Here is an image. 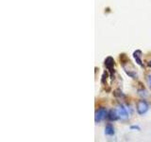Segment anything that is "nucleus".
Masks as SVG:
<instances>
[{
  "label": "nucleus",
  "instance_id": "obj_11",
  "mask_svg": "<svg viewBox=\"0 0 151 142\" xmlns=\"http://www.w3.org/2000/svg\"><path fill=\"white\" fill-rule=\"evenodd\" d=\"M138 92H139V95H141V96H143V95H145V96H146V91L145 89H142V90H138Z\"/></svg>",
  "mask_w": 151,
  "mask_h": 142
},
{
  "label": "nucleus",
  "instance_id": "obj_2",
  "mask_svg": "<svg viewBox=\"0 0 151 142\" xmlns=\"http://www.w3.org/2000/svg\"><path fill=\"white\" fill-rule=\"evenodd\" d=\"M104 64H105V67L107 71L110 74V78L111 80L114 79V75H115V68H114V59L111 56H108L107 58L104 61Z\"/></svg>",
  "mask_w": 151,
  "mask_h": 142
},
{
  "label": "nucleus",
  "instance_id": "obj_13",
  "mask_svg": "<svg viewBox=\"0 0 151 142\" xmlns=\"http://www.w3.org/2000/svg\"><path fill=\"white\" fill-rule=\"evenodd\" d=\"M148 66H150V67H151V61L148 62Z\"/></svg>",
  "mask_w": 151,
  "mask_h": 142
},
{
  "label": "nucleus",
  "instance_id": "obj_10",
  "mask_svg": "<svg viewBox=\"0 0 151 142\" xmlns=\"http://www.w3.org/2000/svg\"><path fill=\"white\" fill-rule=\"evenodd\" d=\"M130 130H137V131H140L141 128L138 125H131L130 126Z\"/></svg>",
  "mask_w": 151,
  "mask_h": 142
},
{
  "label": "nucleus",
  "instance_id": "obj_3",
  "mask_svg": "<svg viewBox=\"0 0 151 142\" xmlns=\"http://www.w3.org/2000/svg\"><path fill=\"white\" fill-rule=\"evenodd\" d=\"M149 110V103L145 101V99H140L136 103V111L138 115L143 116L146 114Z\"/></svg>",
  "mask_w": 151,
  "mask_h": 142
},
{
  "label": "nucleus",
  "instance_id": "obj_12",
  "mask_svg": "<svg viewBox=\"0 0 151 142\" xmlns=\"http://www.w3.org/2000/svg\"><path fill=\"white\" fill-rule=\"evenodd\" d=\"M147 83L149 84V86L151 87V74L147 75Z\"/></svg>",
  "mask_w": 151,
  "mask_h": 142
},
{
  "label": "nucleus",
  "instance_id": "obj_8",
  "mask_svg": "<svg viewBox=\"0 0 151 142\" xmlns=\"http://www.w3.org/2000/svg\"><path fill=\"white\" fill-rule=\"evenodd\" d=\"M115 134V131H114V127H113L111 123H108L105 127V135H109V136H111Z\"/></svg>",
  "mask_w": 151,
  "mask_h": 142
},
{
  "label": "nucleus",
  "instance_id": "obj_7",
  "mask_svg": "<svg viewBox=\"0 0 151 142\" xmlns=\"http://www.w3.org/2000/svg\"><path fill=\"white\" fill-rule=\"evenodd\" d=\"M107 118L110 121H116L118 120H120L119 118V115H118V113L116 111V109H111L108 112V115H107Z\"/></svg>",
  "mask_w": 151,
  "mask_h": 142
},
{
  "label": "nucleus",
  "instance_id": "obj_1",
  "mask_svg": "<svg viewBox=\"0 0 151 142\" xmlns=\"http://www.w3.org/2000/svg\"><path fill=\"white\" fill-rule=\"evenodd\" d=\"M119 59L121 62V65L124 71L127 73V76H129L132 79H137V72L134 68V65L131 64L129 59L127 58V56L125 53H122L119 56Z\"/></svg>",
  "mask_w": 151,
  "mask_h": 142
},
{
  "label": "nucleus",
  "instance_id": "obj_5",
  "mask_svg": "<svg viewBox=\"0 0 151 142\" xmlns=\"http://www.w3.org/2000/svg\"><path fill=\"white\" fill-rule=\"evenodd\" d=\"M116 111L119 115V118L121 120H127L129 118V112H127V109L123 105V104H119L117 107H116Z\"/></svg>",
  "mask_w": 151,
  "mask_h": 142
},
{
  "label": "nucleus",
  "instance_id": "obj_6",
  "mask_svg": "<svg viewBox=\"0 0 151 142\" xmlns=\"http://www.w3.org/2000/svg\"><path fill=\"white\" fill-rule=\"evenodd\" d=\"M133 58L136 62V64L140 65L141 67H144V64H143V61H142V56H143V52L140 49H136L135 51H133Z\"/></svg>",
  "mask_w": 151,
  "mask_h": 142
},
{
  "label": "nucleus",
  "instance_id": "obj_4",
  "mask_svg": "<svg viewBox=\"0 0 151 142\" xmlns=\"http://www.w3.org/2000/svg\"><path fill=\"white\" fill-rule=\"evenodd\" d=\"M108 115V111L105 107H100L98 108L96 111V114H94V121L96 123H99L101 122L103 120H105Z\"/></svg>",
  "mask_w": 151,
  "mask_h": 142
},
{
  "label": "nucleus",
  "instance_id": "obj_9",
  "mask_svg": "<svg viewBox=\"0 0 151 142\" xmlns=\"http://www.w3.org/2000/svg\"><path fill=\"white\" fill-rule=\"evenodd\" d=\"M113 95L116 97V98H124L125 97V95L123 94V92L121 91V89H116L114 90V92H113Z\"/></svg>",
  "mask_w": 151,
  "mask_h": 142
}]
</instances>
